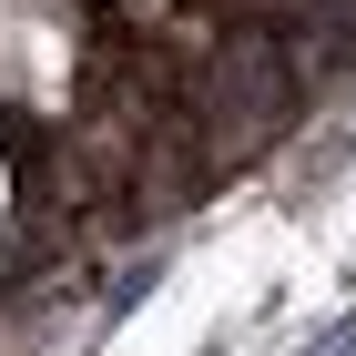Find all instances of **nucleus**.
I'll return each instance as SVG.
<instances>
[{
    "label": "nucleus",
    "instance_id": "nucleus-1",
    "mask_svg": "<svg viewBox=\"0 0 356 356\" xmlns=\"http://www.w3.org/2000/svg\"><path fill=\"white\" fill-rule=\"evenodd\" d=\"M326 356H356V326H346V336H336V346H326Z\"/></svg>",
    "mask_w": 356,
    "mask_h": 356
}]
</instances>
